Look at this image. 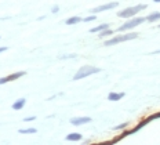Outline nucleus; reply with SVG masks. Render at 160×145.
I'll use <instances>...</instances> for the list:
<instances>
[{
  "label": "nucleus",
  "mask_w": 160,
  "mask_h": 145,
  "mask_svg": "<svg viewBox=\"0 0 160 145\" xmlns=\"http://www.w3.org/2000/svg\"><path fill=\"white\" fill-rule=\"evenodd\" d=\"M153 54H160V50H156V51H153Z\"/></svg>",
  "instance_id": "5701e85b"
},
{
  "label": "nucleus",
  "mask_w": 160,
  "mask_h": 145,
  "mask_svg": "<svg viewBox=\"0 0 160 145\" xmlns=\"http://www.w3.org/2000/svg\"><path fill=\"white\" fill-rule=\"evenodd\" d=\"M8 82H10V77H8V76L0 77V86H2V84H6V83H8Z\"/></svg>",
  "instance_id": "6ab92c4d"
},
{
  "label": "nucleus",
  "mask_w": 160,
  "mask_h": 145,
  "mask_svg": "<svg viewBox=\"0 0 160 145\" xmlns=\"http://www.w3.org/2000/svg\"><path fill=\"white\" fill-rule=\"evenodd\" d=\"M159 19H160V11H155L146 17V21L148 22H156V21H159Z\"/></svg>",
  "instance_id": "f8f14e48"
},
{
  "label": "nucleus",
  "mask_w": 160,
  "mask_h": 145,
  "mask_svg": "<svg viewBox=\"0 0 160 145\" xmlns=\"http://www.w3.org/2000/svg\"><path fill=\"white\" fill-rule=\"evenodd\" d=\"M153 2H155V3H160V0H153Z\"/></svg>",
  "instance_id": "b1692460"
},
{
  "label": "nucleus",
  "mask_w": 160,
  "mask_h": 145,
  "mask_svg": "<svg viewBox=\"0 0 160 145\" xmlns=\"http://www.w3.org/2000/svg\"><path fill=\"white\" fill-rule=\"evenodd\" d=\"M108 28H109V23H101V25L95 26V28H91L90 29V32L91 33H99V32L105 31V29H108Z\"/></svg>",
  "instance_id": "9b49d317"
},
{
  "label": "nucleus",
  "mask_w": 160,
  "mask_h": 145,
  "mask_svg": "<svg viewBox=\"0 0 160 145\" xmlns=\"http://www.w3.org/2000/svg\"><path fill=\"white\" fill-rule=\"evenodd\" d=\"M144 21H146V18L144 17H134V18H131L130 21H127L126 23H123L122 26H119L118 28V32H126V31H131V29H134L135 26L141 25Z\"/></svg>",
  "instance_id": "20e7f679"
},
{
  "label": "nucleus",
  "mask_w": 160,
  "mask_h": 145,
  "mask_svg": "<svg viewBox=\"0 0 160 145\" xmlns=\"http://www.w3.org/2000/svg\"><path fill=\"white\" fill-rule=\"evenodd\" d=\"M91 122V117L88 116H79V117H72L71 123L73 126H83V124H87Z\"/></svg>",
  "instance_id": "423d86ee"
},
{
  "label": "nucleus",
  "mask_w": 160,
  "mask_h": 145,
  "mask_svg": "<svg viewBox=\"0 0 160 145\" xmlns=\"http://www.w3.org/2000/svg\"><path fill=\"white\" fill-rule=\"evenodd\" d=\"M124 96H126V93H109L108 100L109 101H120Z\"/></svg>",
  "instance_id": "1a4fd4ad"
},
{
  "label": "nucleus",
  "mask_w": 160,
  "mask_h": 145,
  "mask_svg": "<svg viewBox=\"0 0 160 145\" xmlns=\"http://www.w3.org/2000/svg\"><path fill=\"white\" fill-rule=\"evenodd\" d=\"M97 19V15H88L86 17V18H83V21L84 22H91V21H95Z\"/></svg>",
  "instance_id": "f3484780"
},
{
  "label": "nucleus",
  "mask_w": 160,
  "mask_h": 145,
  "mask_svg": "<svg viewBox=\"0 0 160 145\" xmlns=\"http://www.w3.org/2000/svg\"><path fill=\"white\" fill-rule=\"evenodd\" d=\"M36 119V116L33 115V116H29V117H25L24 119V122H32V120H35Z\"/></svg>",
  "instance_id": "412c9836"
},
{
  "label": "nucleus",
  "mask_w": 160,
  "mask_h": 145,
  "mask_svg": "<svg viewBox=\"0 0 160 145\" xmlns=\"http://www.w3.org/2000/svg\"><path fill=\"white\" fill-rule=\"evenodd\" d=\"M68 58H76V54H66V55L59 57V60H68Z\"/></svg>",
  "instance_id": "a211bd4d"
},
{
  "label": "nucleus",
  "mask_w": 160,
  "mask_h": 145,
  "mask_svg": "<svg viewBox=\"0 0 160 145\" xmlns=\"http://www.w3.org/2000/svg\"><path fill=\"white\" fill-rule=\"evenodd\" d=\"M25 104H26V100H25V98H18L14 104H12V109H14V111L22 109V108L25 106Z\"/></svg>",
  "instance_id": "6e6552de"
},
{
  "label": "nucleus",
  "mask_w": 160,
  "mask_h": 145,
  "mask_svg": "<svg viewBox=\"0 0 160 145\" xmlns=\"http://www.w3.org/2000/svg\"><path fill=\"white\" fill-rule=\"evenodd\" d=\"M101 69L97 68V66H92V65H83L78 72L75 73L73 76V80H82L87 76H91V75H95V73H99Z\"/></svg>",
  "instance_id": "f257e3e1"
},
{
  "label": "nucleus",
  "mask_w": 160,
  "mask_h": 145,
  "mask_svg": "<svg viewBox=\"0 0 160 145\" xmlns=\"http://www.w3.org/2000/svg\"><path fill=\"white\" fill-rule=\"evenodd\" d=\"M155 119H160V112H156V113H153V115H149L148 117H145V122L146 123H151L152 120H155Z\"/></svg>",
  "instance_id": "4468645a"
},
{
  "label": "nucleus",
  "mask_w": 160,
  "mask_h": 145,
  "mask_svg": "<svg viewBox=\"0 0 160 145\" xmlns=\"http://www.w3.org/2000/svg\"><path fill=\"white\" fill-rule=\"evenodd\" d=\"M113 35V31L112 29H105V31H102V32H99V36L98 38H108V36H112Z\"/></svg>",
  "instance_id": "2eb2a0df"
},
{
  "label": "nucleus",
  "mask_w": 160,
  "mask_h": 145,
  "mask_svg": "<svg viewBox=\"0 0 160 145\" xmlns=\"http://www.w3.org/2000/svg\"><path fill=\"white\" fill-rule=\"evenodd\" d=\"M83 136L80 133H69L68 136L65 137L66 141H73V142H76V141H82Z\"/></svg>",
  "instance_id": "0eeeda50"
},
{
  "label": "nucleus",
  "mask_w": 160,
  "mask_h": 145,
  "mask_svg": "<svg viewBox=\"0 0 160 145\" xmlns=\"http://www.w3.org/2000/svg\"><path fill=\"white\" fill-rule=\"evenodd\" d=\"M158 28H160V25H159V26H158Z\"/></svg>",
  "instance_id": "393cba45"
},
{
  "label": "nucleus",
  "mask_w": 160,
  "mask_h": 145,
  "mask_svg": "<svg viewBox=\"0 0 160 145\" xmlns=\"http://www.w3.org/2000/svg\"><path fill=\"white\" fill-rule=\"evenodd\" d=\"M138 38V33L137 32H130V33H124V35H119V36H115V38H111L109 40L105 42V46H115V44H119V43H123V42H128V40H134Z\"/></svg>",
  "instance_id": "f03ea898"
},
{
  "label": "nucleus",
  "mask_w": 160,
  "mask_h": 145,
  "mask_svg": "<svg viewBox=\"0 0 160 145\" xmlns=\"http://www.w3.org/2000/svg\"><path fill=\"white\" fill-rule=\"evenodd\" d=\"M83 21V18L82 17H79V15H73L71 17V18H68L65 21L66 25H76V23H79V22H82Z\"/></svg>",
  "instance_id": "9d476101"
},
{
  "label": "nucleus",
  "mask_w": 160,
  "mask_h": 145,
  "mask_svg": "<svg viewBox=\"0 0 160 145\" xmlns=\"http://www.w3.org/2000/svg\"><path fill=\"white\" fill-rule=\"evenodd\" d=\"M127 126H128V122H126V123L119 124V126H115L113 129H115V130H126V129H127Z\"/></svg>",
  "instance_id": "dca6fc26"
},
{
  "label": "nucleus",
  "mask_w": 160,
  "mask_h": 145,
  "mask_svg": "<svg viewBox=\"0 0 160 145\" xmlns=\"http://www.w3.org/2000/svg\"><path fill=\"white\" fill-rule=\"evenodd\" d=\"M38 130L35 127H28V129H19V134H36Z\"/></svg>",
  "instance_id": "ddd939ff"
},
{
  "label": "nucleus",
  "mask_w": 160,
  "mask_h": 145,
  "mask_svg": "<svg viewBox=\"0 0 160 145\" xmlns=\"http://www.w3.org/2000/svg\"><path fill=\"white\" fill-rule=\"evenodd\" d=\"M7 50H8V47H0V53H4Z\"/></svg>",
  "instance_id": "4be33fe9"
},
{
  "label": "nucleus",
  "mask_w": 160,
  "mask_h": 145,
  "mask_svg": "<svg viewBox=\"0 0 160 145\" xmlns=\"http://www.w3.org/2000/svg\"><path fill=\"white\" fill-rule=\"evenodd\" d=\"M146 8V4H137V6H131V7H127V8H123L118 13V17L119 18H131V17L137 15L139 11Z\"/></svg>",
  "instance_id": "7ed1b4c3"
},
{
  "label": "nucleus",
  "mask_w": 160,
  "mask_h": 145,
  "mask_svg": "<svg viewBox=\"0 0 160 145\" xmlns=\"http://www.w3.org/2000/svg\"><path fill=\"white\" fill-rule=\"evenodd\" d=\"M119 6L118 2H112V3H108V4H102V6H98V7H94L91 10L94 14L97 13H102V11H108V10H112V8H116Z\"/></svg>",
  "instance_id": "39448f33"
},
{
  "label": "nucleus",
  "mask_w": 160,
  "mask_h": 145,
  "mask_svg": "<svg viewBox=\"0 0 160 145\" xmlns=\"http://www.w3.org/2000/svg\"><path fill=\"white\" fill-rule=\"evenodd\" d=\"M58 11H59L58 6H52V7H51V13H52V14H55V13H58Z\"/></svg>",
  "instance_id": "aec40b11"
}]
</instances>
